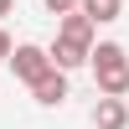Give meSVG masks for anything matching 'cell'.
<instances>
[{"label":"cell","mask_w":129,"mask_h":129,"mask_svg":"<svg viewBox=\"0 0 129 129\" xmlns=\"http://www.w3.org/2000/svg\"><path fill=\"white\" fill-rule=\"evenodd\" d=\"M88 67L98 93H114V98H129V52L119 41H93L88 47Z\"/></svg>","instance_id":"obj_1"},{"label":"cell","mask_w":129,"mask_h":129,"mask_svg":"<svg viewBox=\"0 0 129 129\" xmlns=\"http://www.w3.org/2000/svg\"><path fill=\"white\" fill-rule=\"evenodd\" d=\"M10 72H16V83H26V88H31V83H36L41 78V72H47L52 67V57H47V47H36V41H21V47H10Z\"/></svg>","instance_id":"obj_2"},{"label":"cell","mask_w":129,"mask_h":129,"mask_svg":"<svg viewBox=\"0 0 129 129\" xmlns=\"http://www.w3.org/2000/svg\"><path fill=\"white\" fill-rule=\"evenodd\" d=\"M31 98H36L41 109H62V103H67V72H62V67H47L36 83H31Z\"/></svg>","instance_id":"obj_3"},{"label":"cell","mask_w":129,"mask_h":129,"mask_svg":"<svg viewBox=\"0 0 129 129\" xmlns=\"http://www.w3.org/2000/svg\"><path fill=\"white\" fill-rule=\"evenodd\" d=\"M47 57H52V67H62V72H78V67H88V41L57 36V41L47 47Z\"/></svg>","instance_id":"obj_4"},{"label":"cell","mask_w":129,"mask_h":129,"mask_svg":"<svg viewBox=\"0 0 129 129\" xmlns=\"http://www.w3.org/2000/svg\"><path fill=\"white\" fill-rule=\"evenodd\" d=\"M93 129H129V103L114 93H98L93 103Z\"/></svg>","instance_id":"obj_5"},{"label":"cell","mask_w":129,"mask_h":129,"mask_svg":"<svg viewBox=\"0 0 129 129\" xmlns=\"http://www.w3.org/2000/svg\"><path fill=\"white\" fill-rule=\"evenodd\" d=\"M57 36H72V41H88L93 47V41H98V26H93L83 10H62L57 16Z\"/></svg>","instance_id":"obj_6"},{"label":"cell","mask_w":129,"mask_h":129,"mask_svg":"<svg viewBox=\"0 0 129 129\" xmlns=\"http://www.w3.org/2000/svg\"><path fill=\"white\" fill-rule=\"evenodd\" d=\"M78 10L93 21V26H109V21L124 16V0H78Z\"/></svg>","instance_id":"obj_7"},{"label":"cell","mask_w":129,"mask_h":129,"mask_svg":"<svg viewBox=\"0 0 129 129\" xmlns=\"http://www.w3.org/2000/svg\"><path fill=\"white\" fill-rule=\"evenodd\" d=\"M41 5H47L52 16H62V10H78V0H41Z\"/></svg>","instance_id":"obj_8"},{"label":"cell","mask_w":129,"mask_h":129,"mask_svg":"<svg viewBox=\"0 0 129 129\" xmlns=\"http://www.w3.org/2000/svg\"><path fill=\"white\" fill-rule=\"evenodd\" d=\"M10 47H16V41H10V31H5V26H0V62H5V57H10Z\"/></svg>","instance_id":"obj_9"},{"label":"cell","mask_w":129,"mask_h":129,"mask_svg":"<svg viewBox=\"0 0 129 129\" xmlns=\"http://www.w3.org/2000/svg\"><path fill=\"white\" fill-rule=\"evenodd\" d=\"M10 10H16V0H0V21H5V16H10Z\"/></svg>","instance_id":"obj_10"}]
</instances>
